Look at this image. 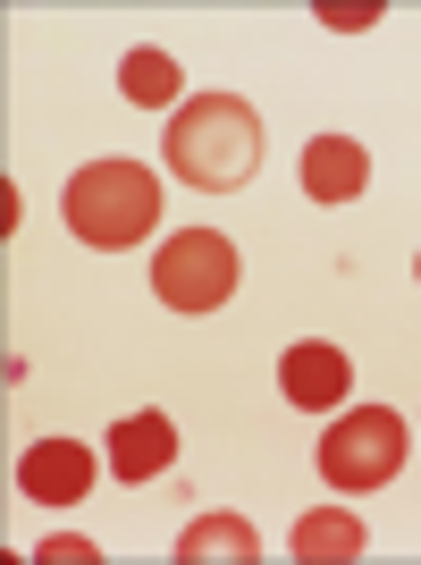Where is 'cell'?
Returning <instances> with one entry per match:
<instances>
[{"instance_id":"obj_8","label":"cell","mask_w":421,"mask_h":565,"mask_svg":"<svg viewBox=\"0 0 421 565\" xmlns=\"http://www.w3.org/2000/svg\"><path fill=\"white\" fill-rule=\"evenodd\" d=\"M363 186H371V152L354 136H312L304 143V194L312 203H354Z\"/></svg>"},{"instance_id":"obj_13","label":"cell","mask_w":421,"mask_h":565,"mask_svg":"<svg viewBox=\"0 0 421 565\" xmlns=\"http://www.w3.org/2000/svg\"><path fill=\"white\" fill-rule=\"evenodd\" d=\"M371 18H379V9H321V25H337V34H363Z\"/></svg>"},{"instance_id":"obj_9","label":"cell","mask_w":421,"mask_h":565,"mask_svg":"<svg viewBox=\"0 0 421 565\" xmlns=\"http://www.w3.org/2000/svg\"><path fill=\"white\" fill-rule=\"evenodd\" d=\"M177 557H186V565H253L261 541H253V523H245V515H194L186 532H177Z\"/></svg>"},{"instance_id":"obj_5","label":"cell","mask_w":421,"mask_h":565,"mask_svg":"<svg viewBox=\"0 0 421 565\" xmlns=\"http://www.w3.org/2000/svg\"><path fill=\"white\" fill-rule=\"evenodd\" d=\"M94 448L85 439H34V448L18 456V490L34 498V507H76V498L94 490Z\"/></svg>"},{"instance_id":"obj_7","label":"cell","mask_w":421,"mask_h":565,"mask_svg":"<svg viewBox=\"0 0 421 565\" xmlns=\"http://www.w3.org/2000/svg\"><path fill=\"white\" fill-rule=\"evenodd\" d=\"M169 465H177V423H169L161 405L110 423V472H118V481H161Z\"/></svg>"},{"instance_id":"obj_3","label":"cell","mask_w":421,"mask_h":565,"mask_svg":"<svg viewBox=\"0 0 421 565\" xmlns=\"http://www.w3.org/2000/svg\"><path fill=\"white\" fill-rule=\"evenodd\" d=\"M404 414L397 405H354L346 423L321 430V481L328 490H388L404 472Z\"/></svg>"},{"instance_id":"obj_12","label":"cell","mask_w":421,"mask_h":565,"mask_svg":"<svg viewBox=\"0 0 421 565\" xmlns=\"http://www.w3.org/2000/svg\"><path fill=\"white\" fill-rule=\"evenodd\" d=\"M94 557H101V548H94V541H76V532H51V541L34 548V565H94Z\"/></svg>"},{"instance_id":"obj_10","label":"cell","mask_w":421,"mask_h":565,"mask_svg":"<svg viewBox=\"0 0 421 565\" xmlns=\"http://www.w3.org/2000/svg\"><path fill=\"white\" fill-rule=\"evenodd\" d=\"M295 557L304 565H337V557H363V515L354 507H312L304 523H295Z\"/></svg>"},{"instance_id":"obj_11","label":"cell","mask_w":421,"mask_h":565,"mask_svg":"<svg viewBox=\"0 0 421 565\" xmlns=\"http://www.w3.org/2000/svg\"><path fill=\"white\" fill-rule=\"evenodd\" d=\"M177 85H186V76H177L169 51H127V60H118V94L136 102V110H169Z\"/></svg>"},{"instance_id":"obj_6","label":"cell","mask_w":421,"mask_h":565,"mask_svg":"<svg viewBox=\"0 0 421 565\" xmlns=\"http://www.w3.org/2000/svg\"><path fill=\"white\" fill-rule=\"evenodd\" d=\"M346 380H354V363L328 347V338H304V347L279 354V388H287V405H304V414H337V405H346Z\"/></svg>"},{"instance_id":"obj_2","label":"cell","mask_w":421,"mask_h":565,"mask_svg":"<svg viewBox=\"0 0 421 565\" xmlns=\"http://www.w3.org/2000/svg\"><path fill=\"white\" fill-rule=\"evenodd\" d=\"M60 212H68L76 245H94V254H127V245H143L152 220H161V178H152L143 161H127V152H110V161H85L68 178Z\"/></svg>"},{"instance_id":"obj_4","label":"cell","mask_w":421,"mask_h":565,"mask_svg":"<svg viewBox=\"0 0 421 565\" xmlns=\"http://www.w3.org/2000/svg\"><path fill=\"white\" fill-rule=\"evenodd\" d=\"M236 279H245V262H236V245L219 228H177L152 254V296L169 312H219L236 296Z\"/></svg>"},{"instance_id":"obj_1","label":"cell","mask_w":421,"mask_h":565,"mask_svg":"<svg viewBox=\"0 0 421 565\" xmlns=\"http://www.w3.org/2000/svg\"><path fill=\"white\" fill-rule=\"evenodd\" d=\"M161 152H169V169H177L186 186L228 194V186H245L261 169V118H253L245 94H203V102H186V110L169 118Z\"/></svg>"},{"instance_id":"obj_14","label":"cell","mask_w":421,"mask_h":565,"mask_svg":"<svg viewBox=\"0 0 421 565\" xmlns=\"http://www.w3.org/2000/svg\"><path fill=\"white\" fill-rule=\"evenodd\" d=\"M413 279H421V262H413Z\"/></svg>"}]
</instances>
